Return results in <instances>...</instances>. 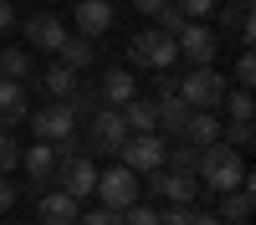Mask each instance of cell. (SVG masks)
<instances>
[{"label":"cell","instance_id":"1","mask_svg":"<svg viewBox=\"0 0 256 225\" xmlns=\"http://www.w3.org/2000/svg\"><path fill=\"white\" fill-rule=\"evenodd\" d=\"M200 184H210V190H236V184L246 179V164H241V149H230V143H205L200 149Z\"/></svg>","mask_w":256,"mask_h":225},{"label":"cell","instance_id":"2","mask_svg":"<svg viewBox=\"0 0 256 225\" xmlns=\"http://www.w3.org/2000/svg\"><path fill=\"white\" fill-rule=\"evenodd\" d=\"M226 77L216 72V67H190L184 77H180V97L190 102V108H200V113H216L220 102H226Z\"/></svg>","mask_w":256,"mask_h":225},{"label":"cell","instance_id":"3","mask_svg":"<svg viewBox=\"0 0 256 225\" xmlns=\"http://www.w3.org/2000/svg\"><path fill=\"white\" fill-rule=\"evenodd\" d=\"M128 61L144 72H164V67H174L180 61V46H174V36H164L159 26H148L134 36V46H128Z\"/></svg>","mask_w":256,"mask_h":225},{"label":"cell","instance_id":"4","mask_svg":"<svg viewBox=\"0 0 256 225\" xmlns=\"http://www.w3.org/2000/svg\"><path fill=\"white\" fill-rule=\"evenodd\" d=\"M123 138H128V123L118 108H102L98 102V113L88 118V143L82 149H98V154H118L123 149Z\"/></svg>","mask_w":256,"mask_h":225},{"label":"cell","instance_id":"5","mask_svg":"<svg viewBox=\"0 0 256 225\" xmlns=\"http://www.w3.org/2000/svg\"><path fill=\"white\" fill-rule=\"evenodd\" d=\"M108 210H123V205L138 200V174L128 164H113V169H98V190H92Z\"/></svg>","mask_w":256,"mask_h":225},{"label":"cell","instance_id":"6","mask_svg":"<svg viewBox=\"0 0 256 225\" xmlns=\"http://www.w3.org/2000/svg\"><path fill=\"white\" fill-rule=\"evenodd\" d=\"M148 184H154L164 200H174V205H195L200 190H205L200 174H190V169H164V164H159V169H148Z\"/></svg>","mask_w":256,"mask_h":225},{"label":"cell","instance_id":"7","mask_svg":"<svg viewBox=\"0 0 256 225\" xmlns=\"http://www.w3.org/2000/svg\"><path fill=\"white\" fill-rule=\"evenodd\" d=\"M164 149H169V143H164L159 133H128L118 154H123V164H128L134 174H148V169H159V164H164Z\"/></svg>","mask_w":256,"mask_h":225},{"label":"cell","instance_id":"8","mask_svg":"<svg viewBox=\"0 0 256 225\" xmlns=\"http://www.w3.org/2000/svg\"><path fill=\"white\" fill-rule=\"evenodd\" d=\"M56 174H62V190L77 195V200H88L98 190V164L88 154H72V159H56Z\"/></svg>","mask_w":256,"mask_h":225},{"label":"cell","instance_id":"9","mask_svg":"<svg viewBox=\"0 0 256 225\" xmlns=\"http://www.w3.org/2000/svg\"><path fill=\"white\" fill-rule=\"evenodd\" d=\"M174 46H180V56L190 67H210V61H216V31L200 26V20H190V26L174 36Z\"/></svg>","mask_w":256,"mask_h":225},{"label":"cell","instance_id":"10","mask_svg":"<svg viewBox=\"0 0 256 225\" xmlns=\"http://www.w3.org/2000/svg\"><path fill=\"white\" fill-rule=\"evenodd\" d=\"M31 128H36V138L56 143V138L77 133V118H72V108H67V102H46V108H36V113H31Z\"/></svg>","mask_w":256,"mask_h":225},{"label":"cell","instance_id":"11","mask_svg":"<svg viewBox=\"0 0 256 225\" xmlns=\"http://www.w3.org/2000/svg\"><path fill=\"white\" fill-rule=\"evenodd\" d=\"M134 92H138V82H134V72H128V67H108V72H102V82H98V102H102V108H123Z\"/></svg>","mask_w":256,"mask_h":225},{"label":"cell","instance_id":"12","mask_svg":"<svg viewBox=\"0 0 256 225\" xmlns=\"http://www.w3.org/2000/svg\"><path fill=\"white\" fill-rule=\"evenodd\" d=\"M36 210H41V215H36L41 225H77L82 200H77V195H67V190H56V195H41Z\"/></svg>","mask_w":256,"mask_h":225},{"label":"cell","instance_id":"13","mask_svg":"<svg viewBox=\"0 0 256 225\" xmlns=\"http://www.w3.org/2000/svg\"><path fill=\"white\" fill-rule=\"evenodd\" d=\"M108 26H113V0H82L77 5V36L98 41V36H108Z\"/></svg>","mask_w":256,"mask_h":225},{"label":"cell","instance_id":"14","mask_svg":"<svg viewBox=\"0 0 256 225\" xmlns=\"http://www.w3.org/2000/svg\"><path fill=\"white\" fill-rule=\"evenodd\" d=\"M62 36H67V26H62L52 10H41V15L26 20V41H31L36 51H56V46H62Z\"/></svg>","mask_w":256,"mask_h":225},{"label":"cell","instance_id":"15","mask_svg":"<svg viewBox=\"0 0 256 225\" xmlns=\"http://www.w3.org/2000/svg\"><path fill=\"white\" fill-rule=\"evenodd\" d=\"M251 220V174L236 190H220V225H246Z\"/></svg>","mask_w":256,"mask_h":225},{"label":"cell","instance_id":"16","mask_svg":"<svg viewBox=\"0 0 256 225\" xmlns=\"http://www.w3.org/2000/svg\"><path fill=\"white\" fill-rule=\"evenodd\" d=\"M26 113H31V108H26V82L0 77V128H16Z\"/></svg>","mask_w":256,"mask_h":225},{"label":"cell","instance_id":"17","mask_svg":"<svg viewBox=\"0 0 256 225\" xmlns=\"http://www.w3.org/2000/svg\"><path fill=\"white\" fill-rule=\"evenodd\" d=\"M118 113H123V123H128V133H159V113H154V97H138V92H134V97H128Z\"/></svg>","mask_w":256,"mask_h":225},{"label":"cell","instance_id":"18","mask_svg":"<svg viewBox=\"0 0 256 225\" xmlns=\"http://www.w3.org/2000/svg\"><path fill=\"white\" fill-rule=\"evenodd\" d=\"M180 138H184V143H195V149H205V143H216V138H220V118H216V113L190 108V118H184Z\"/></svg>","mask_w":256,"mask_h":225},{"label":"cell","instance_id":"19","mask_svg":"<svg viewBox=\"0 0 256 225\" xmlns=\"http://www.w3.org/2000/svg\"><path fill=\"white\" fill-rule=\"evenodd\" d=\"M92 41L88 36H62V46H56V61H62V67H72V72H88L92 67Z\"/></svg>","mask_w":256,"mask_h":225},{"label":"cell","instance_id":"20","mask_svg":"<svg viewBox=\"0 0 256 225\" xmlns=\"http://www.w3.org/2000/svg\"><path fill=\"white\" fill-rule=\"evenodd\" d=\"M154 113H159V128L180 138V128H184V118H190V102H184L180 92H169V97H154Z\"/></svg>","mask_w":256,"mask_h":225},{"label":"cell","instance_id":"21","mask_svg":"<svg viewBox=\"0 0 256 225\" xmlns=\"http://www.w3.org/2000/svg\"><path fill=\"white\" fill-rule=\"evenodd\" d=\"M20 164H26V174L41 184V179H52V174H56V149H52L46 138H36L31 149H26V159H20Z\"/></svg>","mask_w":256,"mask_h":225},{"label":"cell","instance_id":"22","mask_svg":"<svg viewBox=\"0 0 256 225\" xmlns=\"http://www.w3.org/2000/svg\"><path fill=\"white\" fill-rule=\"evenodd\" d=\"M36 72V61H31V51H20V46H0V77H10V82H26Z\"/></svg>","mask_w":256,"mask_h":225},{"label":"cell","instance_id":"23","mask_svg":"<svg viewBox=\"0 0 256 225\" xmlns=\"http://www.w3.org/2000/svg\"><path fill=\"white\" fill-rule=\"evenodd\" d=\"M46 92H52V102H67L77 92V72L62 67V61H52V67H46Z\"/></svg>","mask_w":256,"mask_h":225},{"label":"cell","instance_id":"24","mask_svg":"<svg viewBox=\"0 0 256 225\" xmlns=\"http://www.w3.org/2000/svg\"><path fill=\"white\" fill-rule=\"evenodd\" d=\"M164 169H190V174H195V169H200V149L180 138L174 149H164Z\"/></svg>","mask_w":256,"mask_h":225},{"label":"cell","instance_id":"25","mask_svg":"<svg viewBox=\"0 0 256 225\" xmlns=\"http://www.w3.org/2000/svg\"><path fill=\"white\" fill-rule=\"evenodd\" d=\"M220 108L230 113V123H251V113H256V102H251V87H236V92H226V102Z\"/></svg>","mask_w":256,"mask_h":225},{"label":"cell","instance_id":"26","mask_svg":"<svg viewBox=\"0 0 256 225\" xmlns=\"http://www.w3.org/2000/svg\"><path fill=\"white\" fill-rule=\"evenodd\" d=\"M67 108H72V118H77V123H88V118L98 113V87H82V82H77V92L67 97Z\"/></svg>","mask_w":256,"mask_h":225},{"label":"cell","instance_id":"27","mask_svg":"<svg viewBox=\"0 0 256 225\" xmlns=\"http://www.w3.org/2000/svg\"><path fill=\"white\" fill-rule=\"evenodd\" d=\"M118 220H123V225H159V210H154V205H144V200H134V205H123V210H118Z\"/></svg>","mask_w":256,"mask_h":225},{"label":"cell","instance_id":"28","mask_svg":"<svg viewBox=\"0 0 256 225\" xmlns=\"http://www.w3.org/2000/svg\"><path fill=\"white\" fill-rule=\"evenodd\" d=\"M154 20H159V31H164V36H180V31L190 26V15H184L180 5H159V10H154Z\"/></svg>","mask_w":256,"mask_h":225},{"label":"cell","instance_id":"29","mask_svg":"<svg viewBox=\"0 0 256 225\" xmlns=\"http://www.w3.org/2000/svg\"><path fill=\"white\" fill-rule=\"evenodd\" d=\"M16 164H20V143H16V133L0 128V174H10Z\"/></svg>","mask_w":256,"mask_h":225},{"label":"cell","instance_id":"30","mask_svg":"<svg viewBox=\"0 0 256 225\" xmlns=\"http://www.w3.org/2000/svg\"><path fill=\"white\" fill-rule=\"evenodd\" d=\"M220 133H226L230 149H251V143H256V128H251V123H230V128H220Z\"/></svg>","mask_w":256,"mask_h":225},{"label":"cell","instance_id":"31","mask_svg":"<svg viewBox=\"0 0 256 225\" xmlns=\"http://www.w3.org/2000/svg\"><path fill=\"white\" fill-rule=\"evenodd\" d=\"M174 5H180L190 20H205V15H216V10H220V0H174Z\"/></svg>","mask_w":256,"mask_h":225},{"label":"cell","instance_id":"32","mask_svg":"<svg viewBox=\"0 0 256 225\" xmlns=\"http://www.w3.org/2000/svg\"><path fill=\"white\" fill-rule=\"evenodd\" d=\"M77 225H123V220H118V210H108V205H102V210H88V215H77Z\"/></svg>","mask_w":256,"mask_h":225},{"label":"cell","instance_id":"33","mask_svg":"<svg viewBox=\"0 0 256 225\" xmlns=\"http://www.w3.org/2000/svg\"><path fill=\"white\" fill-rule=\"evenodd\" d=\"M169 92H180V77L164 67V72H154V97H169Z\"/></svg>","mask_w":256,"mask_h":225},{"label":"cell","instance_id":"34","mask_svg":"<svg viewBox=\"0 0 256 225\" xmlns=\"http://www.w3.org/2000/svg\"><path fill=\"white\" fill-rule=\"evenodd\" d=\"M236 82H241V87H251V82H256V56H251V51L236 61Z\"/></svg>","mask_w":256,"mask_h":225},{"label":"cell","instance_id":"35","mask_svg":"<svg viewBox=\"0 0 256 225\" xmlns=\"http://www.w3.org/2000/svg\"><path fill=\"white\" fill-rule=\"evenodd\" d=\"M159 225H190V205H174V210H159Z\"/></svg>","mask_w":256,"mask_h":225},{"label":"cell","instance_id":"36","mask_svg":"<svg viewBox=\"0 0 256 225\" xmlns=\"http://www.w3.org/2000/svg\"><path fill=\"white\" fill-rule=\"evenodd\" d=\"M10 205H16V184H10L6 174H0V215H6V210H10Z\"/></svg>","mask_w":256,"mask_h":225},{"label":"cell","instance_id":"37","mask_svg":"<svg viewBox=\"0 0 256 225\" xmlns=\"http://www.w3.org/2000/svg\"><path fill=\"white\" fill-rule=\"evenodd\" d=\"M16 26V5H10V0H0V31H10Z\"/></svg>","mask_w":256,"mask_h":225},{"label":"cell","instance_id":"38","mask_svg":"<svg viewBox=\"0 0 256 225\" xmlns=\"http://www.w3.org/2000/svg\"><path fill=\"white\" fill-rule=\"evenodd\" d=\"M190 225H220V215H200V210H190Z\"/></svg>","mask_w":256,"mask_h":225},{"label":"cell","instance_id":"39","mask_svg":"<svg viewBox=\"0 0 256 225\" xmlns=\"http://www.w3.org/2000/svg\"><path fill=\"white\" fill-rule=\"evenodd\" d=\"M134 5H138V10H144V15H154V10H159V5H169V0H134Z\"/></svg>","mask_w":256,"mask_h":225},{"label":"cell","instance_id":"40","mask_svg":"<svg viewBox=\"0 0 256 225\" xmlns=\"http://www.w3.org/2000/svg\"><path fill=\"white\" fill-rule=\"evenodd\" d=\"M0 225H6V220H0Z\"/></svg>","mask_w":256,"mask_h":225}]
</instances>
